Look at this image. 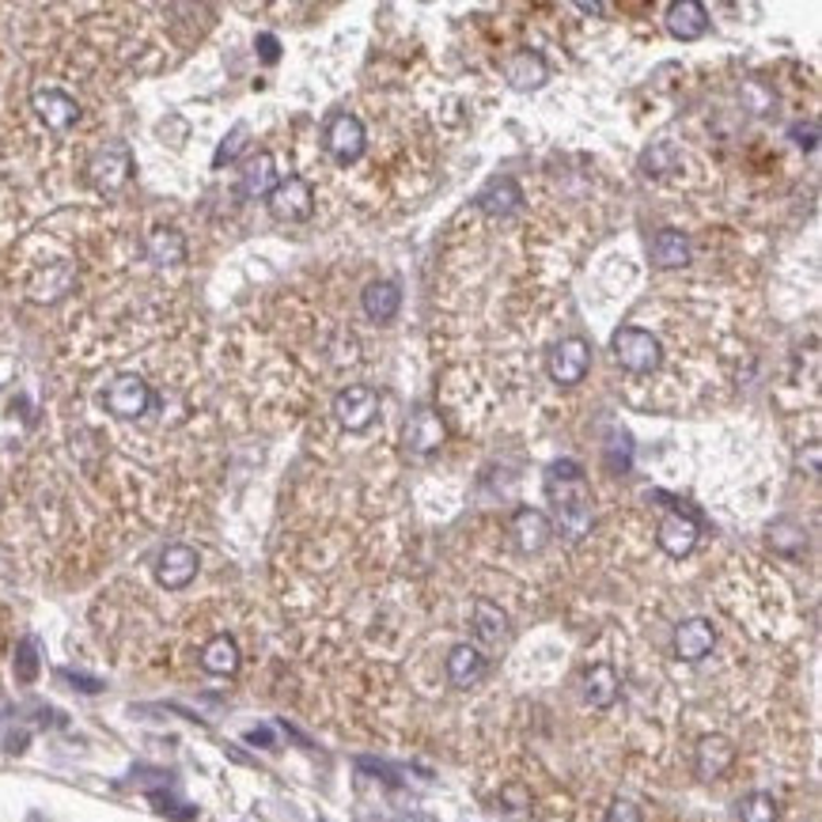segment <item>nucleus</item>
<instances>
[{
    "label": "nucleus",
    "mask_w": 822,
    "mask_h": 822,
    "mask_svg": "<svg viewBox=\"0 0 822 822\" xmlns=\"http://www.w3.org/2000/svg\"><path fill=\"white\" fill-rule=\"evenodd\" d=\"M254 46H258V58L266 61V65H274V61L281 58V43H277L274 35H258V43Z\"/></svg>",
    "instance_id": "34"
},
{
    "label": "nucleus",
    "mask_w": 822,
    "mask_h": 822,
    "mask_svg": "<svg viewBox=\"0 0 822 822\" xmlns=\"http://www.w3.org/2000/svg\"><path fill=\"white\" fill-rule=\"evenodd\" d=\"M523 202L520 186H516V179H493L489 186L478 194V209L485 213V217H508V213H516Z\"/></svg>",
    "instance_id": "20"
},
{
    "label": "nucleus",
    "mask_w": 822,
    "mask_h": 822,
    "mask_svg": "<svg viewBox=\"0 0 822 822\" xmlns=\"http://www.w3.org/2000/svg\"><path fill=\"white\" fill-rule=\"evenodd\" d=\"M15 675H20V682H35V675H38V644L31 641V637L20 644V656H15Z\"/></svg>",
    "instance_id": "31"
},
{
    "label": "nucleus",
    "mask_w": 822,
    "mask_h": 822,
    "mask_svg": "<svg viewBox=\"0 0 822 822\" xmlns=\"http://www.w3.org/2000/svg\"><path fill=\"white\" fill-rule=\"evenodd\" d=\"M505 76H508V84H512L516 92H531V87L546 84L549 73H546V61H542V53L523 50V53H516V58L505 65Z\"/></svg>",
    "instance_id": "26"
},
{
    "label": "nucleus",
    "mask_w": 822,
    "mask_h": 822,
    "mask_svg": "<svg viewBox=\"0 0 822 822\" xmlns=\"http://www.w3.org/2000/svg\"><path fill=\"white\" fill-rule=\"evenodd\" d=\"M549 379L561 383V387H577L580 379L592 368V346L584 338H561L546 356Z\"/></svg>",
    "instance_id": "7"
},
{
    "label": "nucleus",
    "mask_w": 822,
    "mask_h": 822,
    "mask_svg": "<svg viewBox=\"0 0 822 822\" xmlns=\"http://www.w3.org/2000/svg\"><path fill=\"white\" fill-rule=\"evenodd\" d=\"M31 107L43 118L46 130L53 133H65L80 122V102L69 92H58V87H38V92L31 95Z\"/></svg>",
    "instance_id": "10"
},
{
    "label": "nucleus",
    "mask_w": 822,
    "mask_h": 822,
    "mask_svg": "<svg viewBox=\"0 0 822 822\" xmlns=\"http://www.w3.org/2000/svg\"><path fill=\"white\" fill-rule=\"evenodd\" d=\"M334 418H338L341 428H349V433H364V428L379 418V395H375V387L356 383V387L338 390V398H334Z\"/></svg>",
    "instance_id": "8"
},
{
    "label": "nucleus",
    "mask_w": 822,
    "mask_h": 822,
    "mask_svg": "<svg viewBox=\"0 0 822 822\" xmlns=\"http://www.w3.org/2000/svg\"><path fill=\"white\" fill-rule=\"evenodd\" d=\"M667 159H675L672 145H656L652 152H644V174H660V167H664Z\"/></svg>",
    "instance_id": "33"
},
{
    "label": "nucleus",
    "mask_w": 822,
    "mask_h": 822,
    "mask_svg": "<svg viewBox=\"0 0 822 822\" xmlns=\"http://www.w3.org/2000/svg\"><path fill=\"white\" fill-rule=\"evenodd\" d=\"M277 159L274 152H258L254 159H246L243 167V194L246 197H269L277 186Z\"/></svg>",
    "instance_id": "22"
},
{
    "label": "nucleus",
    "mask_w": 822,
    "mask_h": 822,
    "mask_svg": "<svg viewBox=\"0 0 822 822\" xmlns=\"http://www.w3.org/2000/svg\"><path fill=\"white\" fill-rule=\"evenodd\" d=\"M474 633H478V641L489 644V649L505 644V637H508V614L500 611L497 603H489V599H478V603H474Z\"/></svg>",
    "instance_id": "24"
},
{
    "label": "nucleus",
    "mask_w": 822,
    "mask_h": 822,
    "mask_svg": "<svg viewBox=\"0 0 822 822\" xmlns=\"http://www.w3.org/2000/svg\"><path fill=\"white\" fill-rule=\"evenodd\" d=\"M577 12H584V15H603L606 8H603V4H595V0H580V4H577Z\"/></svg>",
    "instance_id": "35"
},
{
    "label": "nucleus",
    "mask_w": 822,
    "mask_h": 822,
    "mask_svg": "<svg viewBox=\"0 0 822 822\" xmlns=\"http://www.w3.org/2000/svg\"><path fill=\"white\" fill-rule=\"evenodd\" d=\"M269 213H274V220H281V225L311 220V213H315V190H311V182L300 179V174L281 179L274 186V194H269Z\"/></svg>",
    "instance_id": "5"
},
{
    "label": "nucleus",
    "mask_w": 822,
    "mask_h": 822,
    "mask_svg": "<svg viewBox=\"0 0 822 822\" xmlns=\"http://www.w3.org/2000/svg\"><path fill=\"white\" fill-rule=\"evenodd\" d=\"M398 822H436L433 815H406V819H398Z\"/></svg>",
    "instance_id": "36"
},
{
    "label": "nucleus",
    "mask_w": 822,
    "mask_h": 822,
    "mask_svg": "<svg viewBox=\"0 0 822 822\" xmlns=\"http://www.w3.org/2000/svg\"><path fill=\"white\" fill-rule=\"evenodd\" d=\"M698 520H693L690 512H667L664 520H660V531H656V542L660 549H664L667 557H690L693 546H698Z\"/></svg>",
    "instance_id": "13"
},
{
    "label": "nucleus",
    "mask_w": 822,
    "mask_h": 822,
    "mask_svg": "<svg viewBox=\"0 0 822 822\" xmlns=\"http://www.w3.org/2000/svg\"><path fill=\"white\" fill-rule=\"evenodd\" d=\"M133 174V152L125 141H110L95 152V159L87 164V179L99 194H118Z\"/></svg>",
    "instance_id": "3"
},
{
    "label": "nucleus",
    "mask_w": 822,
    "mask_h": 822,
    "mask_svg": "<svg viewBox=\"0 0 822 822\" xmlns=\"http://www.w3.org/2000/svg\"><path fill=\"white\" fill-rule=\"evenodd\" d=\"M716 644V629L709 618H686L682 626L675 629V656L682 664H701V660L713 652Z\"/></svg>",
    "instance_id": "14"
},
{
    "label": "nucleus",
    "mask_w": 822,
    "mask_h": 822,
    "mask_svg": "<svg viewBox=\"0 0 822 822\" xmlns=\"http://www.w3.org/2000/svg\"><path fill=\"white\" fill-rule=\"evenodd\" d=\"M444 667H448V682L455 690H470V686H478L489 675V660H485V652L478 644H455Z\"/></svg>",
    "instance_id": "15"
},
{
    "label": "nucleus",
    "mask_w": 822,
    "mask_h": 822,
    "mask_svg": "<svg viewBox=\"0 0 822 822\" xmlns=\"http://www.w3.org/2000/svg\"><path fill=\"white\" fill-rule=\"evenodd\" d=\"M323 145L341 167L356 164V159L364 156V145H368V137H364V122L356 114H349V110H338V114L326 122Z\"/></svg>",
    "instance_id": "6"
},
{
    "label": "nucleus",
    "mask_w": 822,
    "mask_h": 822,
    "mask_svg": "<svg viewBox=\"0 0 822 822\" xmlns=\"http://www.w3.org/2000/svg\"><path fill=\"white\" fill-rule=\"evenodd\" d=\"M739 822H777V800L770 793H750L739 800Z\"/></svg>",
    "instance_id": "28"
},
{
    "label": "nucleus",
    "mask_w": 822,
    "mask_h": 822,
    "mask_svg": "<svg viewBox=\"0 0 822 822\" xmlns=\"http://www.w3.org/2000/svg\"><path fill=\"white\" fill-rule=\"evenodd\" d=\"M152 402H156V398H152V387L133 372L118 375V379L102 390V406H107V413H114L118 421L145 418V413L152 410Z\"/></svg>",
    "instance_id": "4"
},
{
    "label": "nucleus",
    "mask_w": 822,
    "mask_h": 822,
    "mask_svg": "<svg viewBox=\"0 0 822 822\" xmlns=\"http://www.w3.org/2000/svg\"><path fill=\"white\" fill-rule=\"evenodd\" d=\"M69 281H73V269H69L65 262H58V266L43 269V274L35 277V285H31V300H38V303L58 300L61 292L69 289Z\"/></svg>",
    "instance_id": "27"
},
{
    "label": "nucleus",
    "mask_w": 822,
    "mask_h": 822,
    "mask_svg": "<svg viewBox=\"0 0 822 822\" xmlns=\"http://www.w3.org/2000/svg\"><path fill=\"white\" fill-rule=\"evenodd\" d=\"M546 493L554 500L557 531L577 546L592 531V489H588L584 467L577 459H561L549 467L546 474Z\"/></svg>",
    "instance_id": "1"
},
{
    "label": "nucleus",
    "mask_w": 822,
    "mask_h": 822,
    "mask_svg": "<svg viewBox=\"0 0 822 822\" xmlns=\"http://www.w3.org/2000/svg\"><path fill=\"white\" fill-rule=\"evenodd\" d=\"M145 254L152 266H182L186 262V239L174 228H152L145 235Z\"/></svg>",
    "instance_id": "18"
},
{
    "label": "nucleus",
    "mask_w": 822,
    "mask_h": 822,
    "mask_svg": "<svg viewBox=\"0 0 822 822\" xmlns=\"http://www.w3.org/2000/svg\"><path fill=\"white\" fill-rule=\"evenodd\" d=\"M652 262H656L660 269L686 266V262H690V239H686L678 228L656 231V239H652Z\"/></svg>",
    "instance_id": "25"
},
{
    "label": "nucleus",
    "mask_w": 822,
    "mask_h": 822,
    "mask_svg": "<svg viewBox=\"0 0 822 822\" xmlns=\"http://www.w3.org/2000/svg\"><path fill=\"white\" fill-rule=\"evenodd\" d=\"M667 31L678 38V43H698L709 31V12L701 0H675L667 8Z\"/></svg>",
    "instance_id": "16"
},
{
    "label": "nucleus",
    "mask_w": 822,
    "mask_h": 822,
    "mask_svg": "<svg viewBox=\"0 0 822 822\" xmlns=\"http://www.w3.org/2000/svg\"><path fill=\"white\" fill-rule=\"evenodd\" d=\"M629 459H633V440H629V433L626 428H611V440H606V467L629 470Z\"/></svg>",
    "instance_id": "29"
},
{
    "label": "nucleus",
    "mask_w": 822,
    "mask_h": 822,
    "mask_svg": "<svg viewBox=\"0 0 822 822\" xmlns=\"http://www.w3.org/2000/svg\"><path fill=\"white\" fill-rule=\"evenodd\" d=\"M197 569H202L197 549L186 546V542H171V546H164V554H159L156 561V580L167 592H182V588L194 584Z\"/></svg>",
    "instance_id": "9"
},
{
    "label": "nucleus",
    "mask_w": 822,
    "mask_h": 822,
    "mask_svg": "<svg viewBox=\"0 0 822 822\" xmlns=\"http://www.w3.org/2000/svg\"><path fill=\"white\" fill-rule=\"evenodd\" d=\"M239 664H243V656H239L235 637H228V633H217V637H213V641L202 649V667H205L209 675L228 678V675L239 672Z\"/></svg>",
    "instance_id": "23"
},
{
    "label": "nucleus",
    "mask_w": 822,
    "mask_h": 822,
    "mask_svg": "<svg viewBox=\"0 0 822 822\" xmlns=\"http://www.w3.org/2000/svg\"><path fill=\"white\" fill-rule=\"evenodd\" d=\"M549 534H554V523L546 520V512H539V508H516L512 539L523 554H539V549H546Z\"/></svg>",
    "instance_id": "17"
},
{
    "label": "nucleus",
    "mask_w": 822,
    "mask_h": 822,
    "mask_svg": "<svg viewBox=\"0 0 822 822\" xmlns=\"http://www.w3.org/2000/svg\"><path fill=\"white\" fill-rule=\"evenodd\" d=\"M246 137H251V130H246V122H239L235 130L228 133L225 141H220V148H217V156H213V167H228L231 159L239 156V152L246 148Z\"/></svg>",
    "instance_id": "30"
},
{
    "label": "nucleus",
    "mask_w": 822,
    "mask_h": 822,
    "mask_svg": "<svg viewBox=\"0 0 822 822\" xmlns=\"http://www.w3.org/2000/svg\"><path fill=\"white\" fill-rule=\"evenodd\" d=\"M614 361L621 364L629 375H649L660 368L664 361V346H660L656 334L641 330V326H618L611 338Z\"/></svg>",
    "instance_id": "2"
},
{
    "label": "nucleus",
    "mask_w": 822,
    "mask_h": 822,
    "mask_svg": "<svg viewBox=\"0 0 822 822\" xmlns=\"http://www.w3.org/2000/svg\"><path fill=\"white\" fill-rule=\"evenodd\" d=\"M444 436L448 433H444V421L433 406H418V410L410 413V421H406V448H410L413 455L440 451Z\"/></svg>",
    "instance_id": "12"
},
{
    "label": "nucleus",
    "mask_w": 822,
    "mask_h": 822,
    "mask_svg": "<svg viewBox=\"0 0 822 822\" xmlns=\"http://www.w3.org/2000/svg\"><path fill=\"white\" fill-rule=\"evenodd\" d=\"M621 693V678L611 664H595L584 675V701L592 709H611Z\"/></svg>",
    "instance_id": "19"
},
{
    "label": "nucleus",
    "mask_w": 822,
    "mask_h": 822,
    "mask_svg": "<svg viewBox=\"0 0 822 822\" xmlns=\"http://www.w3.org/2000/svg\"><path fill=\"white\" fill-rule=\"evenodd\" d=\"M736 765V744L728 736H701L693 747V773L698 781H721Z\"/></svg>",
    "instance_id": "11"
},
{
    "label": "nucleus",
    "mask_w": 822,
    "mask_h": 822,
    "mask_svg": "<svg viewBox=\"0 0 822 822\" xmlns=\"http://www.w3.org/2000/svg\"><path fill=\"white\" fill-rule=\"evenodd\" d=\"M361 303L372 323H390V318L398 315V307H402V292H398L395 281H372L368 289L361 292Z\"/></svg>",
    "instance_id": "21"
},
{
    "label": "nucleus",
    "mask_w": 822,
    "mask_h": 822,
    "mask_svg": "<svg viewBox=\"0 0 822 822\" xmlns=\"http://www.w3.org/2000/svg\"><path fill=\"white\" fill-rule=\"evenodd\" d=\"M603 822H644V815H641V808H637L633 800H614L611 808H606Z\"/></svg>",
    "instance_id": "32"
}]
</instances>
